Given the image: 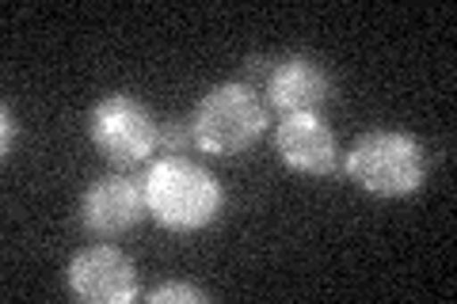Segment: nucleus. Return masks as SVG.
Returning <instances> with one entry per match:
<instances>
[{
    "mask_svg": "<svg viewBox=\"0 0 457 304\" xmlns=\"http://www.w3.org/2000/svg\"><path fill=\"white\" fill-rule=\"evenodd\" d=\"M149 217L168 233H198L225 210V186L210 168L187 156H161L141 176Z\"/></svg>",
    "mask_w": 457,
    "mask_h": 304,
    "instance_id": "1",
    "label": "nucleus"
},
{
    "mask_svg": "<svg viewBox=\"0 0 457 304\" xmlns=\"http://www.w3.org/2000/svg\"><path fill=\"white\" fill-rule=\"evenodd\" d=\"M343 171L374 198H404L427 183V149L404 129H366L351 141Z\"/></svg>",
    "mask_w": 457,
    "mask_h": 304,
    "instance_id": "2",
    "label": "nucleus"
},
{
    "mask_svg": "<svg viewBox=\"0 0 457 304\" xmlns=\"http://www.w3.org/2000/svg\"><path fill=\"white\" fill-rule=\"evenodd\" d=\"M191 137L210 156H240L248 152L267 129V103L252 84L225 80L198 99L191 111Z\"/></svg>",
    "mask_w": 457,
    "mask_h": 304,
    "instance_id": "3",
    "label": "nucleus"
},
{
    "mask_svg": "<svg viewBox=\"0 0 457 304\" xmlns=\"http://www.w3.org/2000/svg\"><path fill=\"white\" fill-rule=\"evenodd\" d=\"M88 137L107 164L137 168L153 160V152H161V119L145 99L130 92H111L88 114Z\"/></svg>",
    "mask_w": 457,
    "mask_h": 304,
    "instance_id": "4",
    "label": "nucleus"
},
{
    "mask_svg": "<svg viewBox=\"0 0 457 304\" xmlns=\"http://www.w3.org/2000/svg\"><path fill=\"white\" fill-rule=\"evenodd\" d=\"M69 293L84 304H130L137 289V263L114 243L80 248L65 267Z\"/></svg>",
    "mask_w": 457,
    "mask_h": 304,
    "instance_id": "5",
    "label": "nucleus"
},
{
    "mask_svg": "<svg viewBox=\"0 0 457 304\" xmlns=\"http://www.w3.org/2000/svg\"><path fill=\"white\" fill-rule=\"evenodd\" d=\"M145 191H141V179L122 176V171H107V176H96L84 194L77 201V221L88 236L96 240H114L126 236L130 228L145 217Z\"/></svg>",
    "mask_w": 457,
    "mask_h": 304,
    "instance_id": "6",
    "label": "nucleus"
},
{
    "mask_svg": "<svg viewBox=\"0 0 457 304\" xmlns=\"http://www.w3.org/2000/svg\"><path fill=\"white\" fill-rule=\"evenodd\" d=\"M267 107L278 114H305L320 111L332 99V77L328 69L309 53H282L270 62V72L263 80Z\"/></svg>",
    "mask_w": 457,
    "mask_h": 304,
    "instance_id": "7",
    "label": "nucleus"
},
{
    "mask_svg": "<svg viewBox=\"0 0 457 304\" xmlns=\"http://www.w3.org/2000/svg\"><path fill=\"white\" fill-rule=\"evenodd\" d=\"M275 152L286 168L302 176H332L339 164V141L317 111L305 114H282L275 126Z\"/></svg>",
    "mask_w": 457,
    "mask_h": 304,
    "instance_id": "8",
    "label": "nucleus"
},
{
    "mask_svg": "<svg viewBox=\"0 0 457 304\" xmlns=\"http://www.w3.org/2000/svg\"><path fill=\"white\" fill-rule=\"evenodd\" d=\"M145 300L149 304H203V300H210V293L198 285H187V282H164V285L149 289Z\"/></svg>",
    "mask_w": 457,
    "mask_h": 304,
    "instance_id": "9",
    "label": "nucleus"
},
{
    "mask_svg": "<svg viewBox=\"0 0 457 304\" xmlns=\"http://www.w3.org/2000/svg\"><path fill=\"white\" fill-rule=\"evenodd\" d=\"M187 144H195L191 122H183V119H161V152L164 156H179Z\"/></svg>",
    "mask_w": 457,
    "mask_h": 304,
    "instance_id": "10",
    "label": "nucleus"
},
{
    "mask_svg": "<svg viewBox=\"0 0 457 304\" xmlns=\"http://www.w3.org/2000/svg\"><path fill=\"white\" fill-rule=\"evenodd\" d=\"M0 119H4V144H0V152L8 156V152H12V137H16L20 126H16V119H12V107H8V103L0 107Z\"/></svg>",
    "mask_w": 457,
    "mask_h": 304,
    "instance_id": "11",
    "label": "nucleus"
}]
</instances>
